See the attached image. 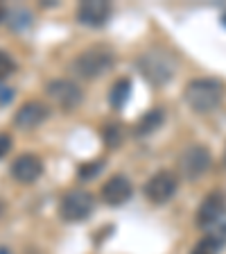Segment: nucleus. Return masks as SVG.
<instances>
[{
  "label": "nucleus",
  "instance_id": "9d476101",
  "mask_svg": "<svg viewBox=\"0 0 226 254\" xmlns=\"http://www.w3.org/2000/svg\"><path fill=\"white\" fill-rule=\"evenodd\" d=\"M132 195H134V184L129 182L127 175H113L102 186V200L109 206H122L125 202L132 200Z\"/></svg>",
  "mask_w": 226,
  "mask_h": 254
},
{
  "label": "nucleus",
  "instance_id": "393cba45",
  "mask_svg": "<svg viewBox=\"0 0 226 254\" xmlns=\"http://www.w3.org/2000/svg\"><path fill=\"white\" fill-rule=\"evenodd\" d=\"M224 166H226V150H224Z\"/></svg>",
  "mask_w": 226,
  "mask_h": 254
},
{
  "label": "nucleus",
  "instance_id": "aec40b11",
  "mask_svg": "<svg viewBox=\"0 0 226 254\" xmlns=\"http://www.w3.org/2000/svg\"><path fill=\"white\" fill-rule=\"evenodd\" d=\"M220 250H222L220 243H215L213 238H206V236H204L199 243L192 248V252H190V254H217Z\"/></svg>",
  "mask_w": 226,
  "mask_h": 254
},
{
  "label": "nucleus",
  "instance_id": "0eeeda50",
  "mask_svg": "<svg viewBox=\"0 0 226 254\" xmlns=\"http://www.w3.org/2000/svg\"><path fill=\"white\" fill-rule=\"evenodd\" d=\"M177 189H179V177L170 170H158L145 184V197L152 204H165L168 200H172Z\"/></svg>",
  "mask_w": 226,
  "mask_h": 254
},
{
  "label": "nucleus",
  "instance_id": "b1692460",
  "mask_svg": "<svg viewBox=\"0 0 226 254\" xmlns=\"http://www.w3.org/2000/svg\"><path fill=\"white\" fill-rule=\"evenodd\" d=\"M0 254H9V252H7V250H5V248H2V250H0Z\"/></svg>",
  "mask_w": 226,
  "mask_h": 254
},
{
  "label": "nucleus",
  "instance_id": "6ab92c4d",
  "mask_svg": "<svg viewBox=\"0 0 226 254\" xmlns=\"http://www.w3.org/2000/svg\"><path fill=\"white\" fill-rule=\"evenodd\" d=\"M102 166H104V161L102 159H95V161H86V164L79 166V180H93L95 175L102 170Z\"/></svg>",
  "mask_w": 226,
  "mask_h": 254
},
{
  "label": "nucleus",
  "instance_id": "a211bd4d",
  "mask_svg": "<svg viewBox=\"0 0 226 254\" xmlns=\"http://www.w3.org/2000/svg\"><path fill=\"white\" fill-rule=\"evenodd\" d=\"M16 62L14 57H11L9 53H5V50H0V82H5L7 77H11V75L16 73Z\"/></svg>",
  "mask_w": 226,
  "mask_h": 254
},
{
  "label": "nucleus",
  "instance_id": "ddd939ff",
  "mask_svg": "<svg viewBox=\"0 0 226 254\" xmlns=\"http://www.w3.org/2000/svg\"><path fill=\"white\" fill-rule=\"evenodd\" d=\"M163 123H165V109H158V107L156 109H149L136 121L134 134H136V136H149V134L156 132Z\"/></svg>",
  "mask_w": 226,
  "mask_h": 254
},
{
  "label": "nucleus",
  "instance_id": "412c9836",
  "mask_svg": "<svg viewBox=\"0 0 226 254\" xmlns=\"http://www.w3.org/2000/svg\"><path fill=\"white\" fill-rule=\"evenodd\" d=\"M11 145H14V141H11V136L7 132H2L0 134V159L5 157L7 152H9L11 150Z\"/></svg>",
  "mask_w": 226,
  "mask_h": 254
},
{
  "label": "nucleus",
  "instance_id": "7ed1b4c3",
  "mask_svg": "<svg viewBox=\"0 0 226 254\" xmlns=\"http://www.w3.org/2000/svg\"><path fill=\"white\" fill-rule=\"evenodd\" d=\"M116 64V55L104 46H90L77 55L70 64V73L79 79H97L106 75Z\"/></svg>",
  "mask_w": 226,
  "mask_h": 254
},
{
  "label": "nucleus",
  "instance_id": "39448f33",
  "mask_svg": "<svg viewBox=\"0 0 226 254\" xmlns=\"http://www.w3.org/2000/svg\"><path fill=\"white\" fill-rule=\"evenodd\" d=\"M211 161H213L211 150L206 148V145H201V143H192V145H188L179 154V173H181V177H185L190 182L199 180V177H204L208 173Z\"/></svg>",
  "mask_w": 226,
  "mask_h": 254
},
{
  "label": "nucleus",
  "instance_id": "1a4fd4ad",
  "mask_svg": "<svg viewBox=\"0 0 226 254\" xmlns=\"http://www.w3.org/2000/svg\"><path fill=\"white\" fill-rule=\"evenodd\" d=\"M9 173L16 182L32 184V182H37L43 175V161H41V157H37V154H32V152L18 154V157L11 161Z\"/></svg>",
  "mask_w": 226,
  "mask_h": 254
},
{
  "label": "nucleus",
  "instance_id": "4be33fe9",
  "mask_svg": "<svg viewBox=\"0 0 226 254\" xmlns=\"http://www.w3.org/2000/svg\"><path fill=\"white\" fill-rule=\"evenodd\" d=\"M11 98H14V91L11 89H0V102L5 105V102H9Z\"/></svg>",
  "mask_w": 226,
  "mask_h": 254
},
{
  "label": "nucleus",
  "instance_id": "f3484780",
  "mask_svg": "<svg viewBox=\"0 0 226 254\" xmlns=\"http://www.w3.org/2000/svg\"><path fill=\"white\" fill-rule=\"evenodd\" d=\"M7 21H9V27L14 32H21V30H25V27H30L32 16H30V11L21 7V9H11L9 14H7Z\"/></svg>",
  "mask_w": 226,
  "mask_h": 254
},
{
  "label": "nucleus",
  "instance_id": "9b49d317",
  "mask_svg": "<svg viewBox=\"0 0 226 254\" xmlns=\"http://www.w3.org/2000/svg\"><path fill=\"white\" fill-rule=\"evenodd\" d=\"M111 16V5L106 0H84L77 7V21L86 27H102Z\"/></svg>",
  "mask_w": 226,
  "mask_h": 254
},
{
  "label": "nucleus",
  "instance_id": "2eb2a0df",
  "mask_svg": "<svg viewBox=\"0 0 226 254\" xmlns=\"http://www.w3.org/2000/svg\"><path fill=\"white\" fill-rule=\"evenodd\" d=\"M201 232H204L206 238H213L215 243H220L222 248H224L226 245V211L222 213L215 222H211L206 229H201Z\"/></svg>",
  "mask_w": 226,
  "mask_h": 254
},
{
  "label": "nucleus",
  "instance_id": "f8f14e48",
  "mask_svg": "<svg viewBox=\"0 0 226 254\" xmlns=\"http://www.w3.org/2000/svg\"><path fill=\"white\" fill-rule=\"evenodd\" d=\"M224 211H226L224 195L217 193V190L215 193H208V195L204 197V202L199 204V209H197V227L206 229L211 222H215Z\"/></svg>",
  "mask_w": 226,
  "mask_h": 254
},
{
  "label": "nucleus",
  "instance_id": "f03ea898",
  "mask_svg": "<svg viewBox=\"0 0 226 254\" xmlns=\"http://www.w3.org/2000/svg\"><path fill=\"white\" fill-rule=\"evenodd\" d=\"M136 68L152 86H165L174 77L177 62L163 48H149L136 57Z\"/></svg>",
  "mask_w": 226,
  "mask_h": 254
},
{
  "label": "nucleus",
  "instance_id": "dca6fc26",
  "mask_svg": "<svg viewBox=\"0 0 226 254\" xmlns=\"http://www.w3.org/2000/svg\"><path fill=\"white\" fill-rule=\"evenodd\" d=\"M122 136H125V129H122L120 123H109V125H104V129H102V141H104V145L111 150H116L118 145H120Z\"/></svg>",
  "mask_w": 226,
  "mask_h": 254
},
{
  "label": "nucleus",
  "instance_id": "6e6552de",
  "mask_svg": "<svg viewBox=\"0 0 226 254\" xmlns=\"http://www.w3.org/2000/svg\"><path fill=\"white\" fill-rule=\"evenodd\" d=\"M47 116H50V107H47L45 102L27 100L16 109L11 123H14L18 129H23V132H32V129H37L39 125H43V123L47 121Z\"/></svg>",
  "mask_w": 226,
  "mask_h": 254
},
{
  "label": "nucleus",
  "instance_id": "f257e3e1",
  "mask_svg": "<svg viewBox=\"0 0 226 254\" xmlns=\"http://www.w3.org/2000/svg\"><path fill=\"white\" fill-rule=\"evenodd\" d=\"M183 98L185 105L195 114H211L213 109H217L222 105L224 86H222V82H217L213 77H197L185 84Z\"/></svg>",
  "mask_w": 226,
  "mask_h": 254
},
{
  "label": "nucleus",
  "instance_id": "20e7f679",
  "mask_svg": "<svg viewBox=\"0 0 226 254\" xmlns=\"http://www.w3.org/2000/svg\"><path fill=\"white\" fill-rule=\"evenodd\" d=\"M95 209V197L90 190L84 189H70L63 193L59 202V216L66 222H84Z\"/></svg>",
  "mask_w": 226,
  "mask_h": 254
},
{
  "label": "nucleus",
  "instance_id": "423d86ee",
  "mask_svg": "<svg viewBox=\"0 0 226 254\" xmlns=\"http://www.w3.org/2000/svg\"><path fill=\"white\" fill-rule=\"evenodd\" d=\"M45 93L54 100V105L61 111H73L82 105L84 100V91L75 84L73 79H52L45 84Z\"/></svg>",
  "mask_w": 226,
  "mask_h": 254
},
{
  "label": "nucleus",
  "instance_id": "5701e85b",
  "mask_svg": "<svg viewBox=\"0 0 226 254\" xmlns=\"http://www.w3.org/2000/svg\"><path fill=\"white\" fill-rule=\"evenodd\" d=\"M5 16H7V9H5V7H2V5H0V23L5 21Z\"/></svg>",
  "mask_w": 226,
  "mask_h": 254
},
{
  "label": "nucleus",
  "instance_id": "4468645a",
  "mask_svg": "<svg viewBox=\"0 0 226 254\" xmlns=\"http://www.w3.org/2000/svg\"><path fill=\"white\" fill-rule=\"evenodd\" d=\"M129 93H132V79H127V77L116 79L109 91V105L116 111H120L125 107V102L129 100Z\"/></svg>",
  "mask_w": 226,
  "mask_h": 254
}]
</instances>
